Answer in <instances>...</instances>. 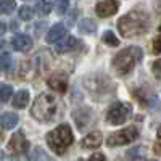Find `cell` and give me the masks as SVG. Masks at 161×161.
<instances>
[{
	"instance_id": "cell-1",
	"label": "cell",
	"mask_w": 161,
	"mask_h": 161,
	"mask_svg": "<svg viewBox=\"0 0 161 161\" xmlns=\"http://www.w3.org/2000/svg\"><path fill=\"white\" fill-rule=\"evenodd\" d=\"M118 29L123 37H136L143 34L148 29V19L143 13L129 11L127 15L121 16L118 21Z\"/></svg>"
},
{
	"instance_id": "cell-2",
	"label": "cell",
	"mask_w": 161,
	"mask_h": 161,
	"mask_svg": "<svg viewBox=\"0 0 161 161\" xmlns=\"http://www.w3.org/2000/svg\"><path fill=\"white\" fill-rule=\"evenodd\" d=\"M31 114L40 123H50L57 114V100L52 93H40L34 100Z\"/></svg>"
},
{
	"instance_id": "cell-3",
	"label": "cell",
	"mask_w": 161,
	"mask_h": 161,
	"mask_svg": "<svg viewBox=\"0 0 161 161\" xmlns=\"http://www.w3.org/2000/svg\"><path fill=\"white\" fill-rule=\"evenodd\" d=\"M73 140H74V136L68 124H60L58 127H55L52 132L47 134V143L52 148V152H55L57 155H63L69 148Z\"/></svg>"
},
{
	"instance_id": "cell-4",
	"label": "cell",
	"mask_w": 161,
	"mask_h": 161,
	"mask_svg": "<svg viewBox=\"0 0 161 161\" xmlns=\"http://www.w3.org/2000/svg\"><path fill=\"white\" fill-rule=\"evenodd\" d=\"M142 60V50L139 47H127L113 58V68L118 74H127Z\"/></svg>"
},
{
	"instance_id": "cell-5",
	"label": "cell",
	"mask_w": 161,
	"mask_h": 161,
	"mask_svg": "<svg viewBox=\"0 0 161 161\" xmlns=\"http://www.w3.org/2000/svg\"><path fill=\"white\" fill-rule=\"evenodd\" d=\"M132 113V106L124 102H116L110 106L108 113H106V121L113 126H119L127 121V118Z\"/></svg>"
},
{
	"instance_id": "cell-6",
	"label": "cell",
	"mask_w": 161,
	"mask_h": 161,
	"mask_svg": "<svg viewBox=\"0 0 161 161\" xmlns=\"http://www.w3.org/2000/svg\"><path fill=\"white\" fill-rule=\"evenodd\" d=\"M139 137V130L137 127H126L123 130H119V132H114L111 134V136L106 139V145H110V147H118V145H127L130 142H134Z\"/></svg>"
},
{
	"instance_id": "cell-7",
	"label": "cell",
	"mask_w": 161,
	"mask_h": 161,
	"mask_svg": "<svg viewBox=\"0 0 161 161\" xmlns=\"http://www.w3.org/2000/svg\"><path fill=\"white\" fill-rule=\"evenodd\" d=\"M8 148L11 153H15V155H23L29 150V142L28 139L24 137V134L23 132H16V134H13L10 142H8Z\"/></svg>"
},
{
	"instance_id": "cell-8",
	"label": "cell",
	"mask_w": 161,
	"mask_h": 161,
	"mask_svg": "<svg viewBox=\"0 0 161 161\" xmlns=\"http://www.w3.org/2000/svg\"><path fill=\"white\" fill-rule=\"evenodd\" d=\"M47 84L52 90L64 93L66 90H68V76H66L64 73H55V74H52L48 77Z\"/></svg>"
},
{
	"instance_id": "cell-9",
	"label": "cell",
	"mask_w": 161,
	"mask_h": 161,
	"mask_svg": "<svg viewBox=\"0 0 161 161\" xmlns=\"http://www.w3.org/2000/svg\"><path fill=\"white\" fill-rule=\"evenodd\" d=\"M118 8H119V3L116 2V0H102V2L97 3L95 11H97L98 16L106 18V16L114 15V13L118 11Z\"/></svg>"
},
{
	"instance_id": "cell-10",
	"label": "cell",
	"mask_w": 161,
	"mask_h": 161,
	"mask_svg": "<svg viewBox=\"0 0 161 161\" xmlns=\"http://www.w3.org/2000/svg\"><path fill=\"white\" fill-rule=\"evenodd\" d=\"M11 45L18 52H29L32 48V39L26 34H18V36L13 37Z\"/></svg>"
},
{
	"instance_id": "cell-11",
	"label": "cell",
	"mask_w": 161,
	"mask_h": 161,
	"mask_svg": "<svg viewBox=\"0 0 161 161\" xmlns=\"http://www.w3.org/2000/svg\"><path fill=\"white\" fill-rule=\"evenodd\" d=\"M103 142V137H102V134L98 130H93L90 134H87V136L82 139V142H80V145L84 147V148L90 150V148H98V147L102 145Z\"/></svg>"
},
{
	"instance_id": "cell-12",
	"label": "cell",
	"mask_w": 161,
	"mask_h": 161,
	"mask_svg": "<svg viewBox=\"0 0 161 161\" xmlns=\"http://www.w3.org/2000/svg\"><path fill=\"white\" fill-rule=\"evenodd\" d=\"M76 44H77V40H76V37H73V36H68V37H63L60 42H57L55 44V52L57 53H68V52H71L74 47H76Z\"/></svg>"
},
{
	"instance_id": "cell-13",
	"label": "cell",
	"mask_w": 161,
	"mask_h": 161,
	"mask_svg": "<svg viewBox=\"0 0 161 161\" xmlns=\"http://www.w3.org/2000/svg\"><path fill=\"white\" fill-rule=\"evenodd\" d=\"M64 36H66V28H64L61 23H58V24H55V26H53V28L48 31V34H47V42H48V44H57V42H60Z\"/></svg>"
},
{
	"instance_id": "cell-14",
	"label": "cell",
	"mask_w": 161,
	"mask_h": 161,
	"mask_svg": "<svg viewBox=\"0 0 161 161\" xmlns=\"http://www.w3.org/2000/svg\"><path fill=\"white\" fill-rule=\"evenodd\" d=\"M126 161H145L147 159V152L142 145H137V147H132L126 152Z\"/></svg>"
},
{
	"instance_id": "cell-15",
	"label": "cell",
	"mask_w": 161,
	"mask_h": 161,
	"mask_svg": "<svg viewBox=\"0 0 161 161\" xmlns=\"http://www.w3.org/2000/svg\"><path fill=\"white\" fill-rule=\"evenodd\" d=\"M28 103H29V92L28 90H19L13 97V106L15 108H24Z\"/></svg>"
},
{
	"instance_id": "cell-16",
	"label": "cell",
	"mask_w": 161,
	"mask_h": 161,
	"mask_svg": "<svg viewBox=\"0 0 161 161\" xmlns=\"http://www.w3.org/2000/svg\"><path fill=\"white\" fill-rule=\"evenodd\" d=\"M18 121H19L18 114H15V113H5L2 116V119H0V123H2L3 129H13L18 124Z\"/></svg>"
},
{
	"instance_id": "cell-17",
	"label": "cell",
	"mask_w": 161,
	"mask_h": 161,
	"mask_svg": "<svg viewBox=\"0 0 161 161\" xmlns=\"http://www.w3.org/2000/svg\"><path fill=\"white\" fill-rule=\"evenodd\" d=\"M79 32H82V34H93L95 32V29H97V24H95V21L93 19H89V18H86V19H82L79 23Z\"/></svg>"
},
{
	"instance_id": "cell-18",
	"label": "cell",
	"mask_w": 161,
	"mask_h": 161,
	"mask_svg": "<svg viewBox=\"0 0 161 161\" xmlns=\"http://www.w3.org/2000/svg\"><path fill=\"white\" fill-rule=\"evenodd\" d=\"M28 161H52V159H50V156H48L42 148H34V150L29 153Z\"/></svg>"
},
{
	"instance_id": "cell-19",
	"label": "cell",
	"mask_w": 161,
	"mask_h": 161,
	"mask_svg": "<svg viewBox=\"0 0 161 161\" xmlns=\"http://www.w3.org/2000/svg\"><path fill=\"white\" fill-rule=\"evenodd\" d=\"M16 8V2L15 0H3V2H0V13H3V15H10L13 13Z\"/></svg>"
},
{
	"instance_id": "cell-20",
	"label": "cell",
	"mask_w": 161,
	"mask_h": 161,
	"mask_svg": "<svg viewBox=\"0 0 161 161\" xmlns=\"http://www.w3.org/2000/svg\"><path fill=\"white\" fill-rule=\"evenodd\" d=\"M11 64H13V60H11V55L7 52H2L0 53V69H3V71H8L11 68Z\"/></svg>"
},
{
	"instance_id": "cell-21",
	"label": "cell",
	"mask_w": 161,
	"mask_h": 161,
	"mask_svg": "<svg viewBox=\"0 0 161 161\" xmlns=\"http://www.w3.org/2000/svg\"><path fill=\"white\" fill-rule=\"evenodd\" d=\"M52 8H53V3L48 2V0H39L37 2V11L40 15H48L52 11Z\"/></svg>"
},
{
	"instance_id": "cell-22",
	"label": "cell",
	"mask_w": 161,
	"mask_h": 161,
	"mask_svg": "<svg viewBox=\"0 0 161 161\" xmlns=\"http://www.w3.org/2000/svg\"><path fill=\"white\" fill-rule=\"evenodd\" d=\"M103 42L106 44V45H111V47H118L119 45V39L111 32V31H106L105 34H103Z\"/></svg>"
},
{
	"instance_id": "cell-23",
	"label": "cell",
	"mask_w": 161,
	"mask_h": 161,
	"mask_svg": "<svg viewBox=\"0 0 161 161\" xmlns=\"http://www.w3.org/2000/svg\"><path fill=\"white\" fill-rule=\"evenodd\" d=\"M19 18H21L23 21L32 19V18H34V10H32L31 7H28V5L21 7V8H19Z\"/></svg>"
},
{
	"instance_id": "cell-24",
	"label": "cell",
	"mask_w": 161,
	"mask_h": 161,
	"mask_svg": "<svg viewBox=\"0 0 161 161\" xmlns=\"http://www.w3.org/2000/svg\"><path fill=\"white\" fill-rule=\"evenodd\" d=\"M13 95V89L11 86H0V102H8L10 97Z\"/></svg>"
},
{
	"instance_id": "cell-25",
	"label": "cell",
	"mask_w": 161,
	"mask_h": 161,
	"mask_svg": "<svg viewBox=\"0 0 161 161\" xmlns=\"http://www.w3.org/2000/svg\"><path fill=\"white\" fill-rule=\"evenodd\" d=\"M68 7H69L68 0H57L55 2V11L58 15H64V13L68 11Z\"/></svg>"
},
{
	"instance_id": "cell-26",
	"label": "cell",
	"mask_w": 161,
	"mask_h": 161,
	"mask_svg": "<svg viewBox=\"0 0 161 161\" xmlns=\"http://www.w3.org/2000/svg\"><path fill=\"white\" fill-rule=\"evenodd\" d=\"M153 50L156 53H161V36H156L153 39Z\"/></svg>"
},
{
	"instance_id": "cell-27",
	"label": "cell",
	"mask_w": 161,
	"mask_h": 161,
	"mask_svg": "<svg viewBox=\"0 0 161 161\" xmlns=\"http://www.w3.org/2000/svg\"><path fill=\"white\" fill-rule=\"evenodd\" d=\"M153 73H155L156 77H161V58L153 63Z\"/></svg>"
},
{
	"instance_id": "cell-28",
	"label": "cell",
	"mask_w": 161,
	"mask_h": 161,
	"mask_svg": "<svg viewBox=\"0 0 161 161\" xmlns=\"http://www.w3.org/2000/svg\"><path fill=\"white\" fill-rule=\"evenodd\" d=\"M89 161H106V159H105V156H103L102 153H93V155L89 158Z\"/></svg>"
},
{
	"instance_id": "cell-29",
	"label": "cell",
	"mask_w": 161,
	"mask_h": 161,
	"mask_svg": "<svg viewBox=\"0 0 161 161\" xmlns=\"http://www.w3.org/2000/svg\"><path fill=\"white\" fill-rule=\"evenodd\" d=\"M5 32H7V24L3 21H0V37H2Z\"/></svg>"
},
{
	"instance_id": "cell-30",
	"label": "cell",
	"mask_w": 161,
	"mask_h": 161,
	"mask_svg": "<svg viewBox=\"0 0 161 161\" xmlns=\"http://www.w3.org/2000/svg\"><path fill=\"white\" fill-rule=\"evenodd\" d=\"M155 153L161 155V140H158V142L155 143Z\"/></svg>"
},
{
	"instance_id": "cell-31",
	"label": "cell",
	"mask_w": 161,
	"mask_h": 161,
	"mask_svg": "<svg viewBox=\"0 0 161 161\" xmlns=\"http://www.w3.org/2000/svg\"><path fill=\"white\" fill-rule=\"evenodd\" d=\"M3 139V130H2V127H0V140Z\"/></svg>"
},
{
	"instance_id": "cell-32",
	"label": "cell",
	"mask_w": 161,
	"mask_h": 161,
	"mask_svg": "<svg viewBox=\"0 0 161 161\" xmlns=\"http://www.w3.org/2000/svg\"><path fill=\"white\" fill-rule=\"evenodd\" d=\"M158 139H161V127L158 129Z\"/></svg>"
},
{
	"instance_id": "cell-33",
	"label": "cell",
	"mask_w": 161,
	"mask_h": 161,
	"mask_svg": "<svg viewBox=\"0 0 161 161\" xmlns=\"http://www.w3.org/2000/svg\"><path fill=\"white\" fill-rule=\"evenodd\" d=\"M2 158H3V155H2V153H0V161H2Z\"/></svg>"
},
{
	"instance_id": "cell-34",
	"label": "cell",
	"mask_w": 161,
	"mask_h": 161,
	"mask_svg": "<svg viewBox=\"0 0 161 161\" xmlns=\"http://www.w3.org/2000/svg\"><path fill=\"white\" fill-rule=\"evenodd\" d=\"M77 161H84V159H82V158H80V159H77Z\"/></svg>"
},
{
	"instance_id": "cell-35",
	"label": "cell",
	"mask_w": 161,
	"mask_h": 161,
	"mask_svg": "<svg viewBox=\"0 0 161 161\" xmlns=\"http://www.w3.org/2000/svg\"><path fill=\"white\" fill-rule=\"evenodd\" d=\"M159 29H161V28H159Z\"/></svg>"
}]
</instances>
